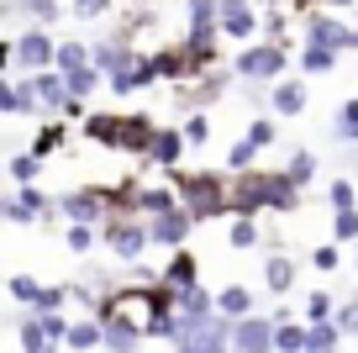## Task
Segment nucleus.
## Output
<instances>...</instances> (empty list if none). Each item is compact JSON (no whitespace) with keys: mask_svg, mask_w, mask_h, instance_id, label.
Masks as SVG:
<instances>
[{"mask_svg":"<svg viewBox=\"0 0 358 353\" xmlns=\"http://www.w3.org/2000/svg\"><path fill=\"white\" fill-rule=\"evenodd\" d=\"M64 143H69V127L64 122H43V127H37V137H32V153L37 158H53Z\"/></svg>","mask_w":358,"mask_h":353,"instance_id":"24","label":"nucleus"},{"mask_svg":"<svg viewBox=\"0 0 358 353\" xmlns=\"http://www.w3.org/2000/svg\"><path fill=\"white\" fill-rule=\"evenodd\" d=\"M337 137L358 143V100H348V106H343V116H337Z\"/></svg>","mask_w":358,"mask_h":353,"instance_id":"42","label":"nucleus"},{"mask_svg":"<svg viewBox=\"0 0 358 353\" xmlns=\"http://www.w3.org/2000/svg\"><path fill=\"white\" fill-rule=\"evenodd\" d=\"M58 306H69V285H43V296H37L32 311H58Z\"/></svg>","mask_w":358,"mask_h":353,"instance_id":"41","label":"nucleus"},{"mask_svg":"<svg viewBox=\"0 0 358 353\" xmlns=\"http://www.w3.org/2000/svg\"><path fill=\"white\" fill-rule=\"evenodd\" d=\"M232 348H248V353H264L274 348V317H232Z\"/></svg>","mask_w":358,"mask_h":353,"instance_id":"10","label":"nucleus"},{"mask_svg":"<svg viewBox=\"0 0 358 353\" xmlns=\"http://www.w3.org/2000/svg\"><path fill=\"white\" fill-rule=\"evenodd\" d=\"M111 6H116V0H74V11L85 16V22H90V16H106Z\"/></svg>","mask_w":358,"mask_h":353,"instance_id":"47","label":"nucleus"},{"mask_svg":"<svg viewBox=\"0 0 358 353\" xmlns=\"http://www.w3.org/2000/svg\"><path fill=\"white\" fill-rule=\"evenodd\" d=\"M16 200H22V206L32 211V216H48V206H53V200H48L43 190H37V179H32V185H22V190H16Z\"/></svg>","mask_w":358,"mask_h":353,"instance_id":"39","label":"nucleus"},{"mask_svg":"<svg viewBox=\"0 0 358 353\" xmlns=\"http://www.w3.org/2000/svg\"><path fill=\"white\" fill-rule=\"evenodd\" d=\"M227 243H232L237 254L258 248V243H264V232H258V216H243V211H237V216H232V227H227Z\"/></svg>","mask_w":358,"mask_h":353,"instance_id":"22","label":"nucleus"},{"mask_svg":"<svg viewBox=\"0 0 358 353\" xmlns=\"http://www.w3.org/2000/svg\"><path fill=\"white\" fill-rule=\"evenodd\" d=\"M332 211H343V206H358V195H353V179H332Z\"/></svg>","mask_w":358,"mask_h":353,"instance_id":"43","label":"nucleus"},{"mask_svg":"<svg viewBox=\"0 0 358 353\" xmlns=\"http://www.w3.org/2000/svg\"><path fill=\"white\" fill-rule=\"evenodd\" d=\"M216 27H222L227 43H253V37H264V16H258L248 0H222Z\"/></svg>","mask_w":358,"mask_h":353,"instance_id":"6","label":"nucleus"},{"mask_svg":"<svg viewBox=\"0 0 358 353\" xmlns=\"http://www.w3.org/2000/svg\"><path fill=\"white\" fill-rule=\"evenodd\" d=\"M201 279V264H195L190 248H169V264H164V285L179 290V285H195Z\"/></svg>","mask_w":358,"mask_h":353,"instance_id":"16","label":"nucleus"},{"mask_svg":"<svg viewBox=\"0 0 358 353\" xmlns=\"http://www.w3.org/2000/svg\"><path fill=\"white\" fill-rule=\"evenodd\" d=\"M264 285H268V296H290V290H295V258L268 254L264 258Z\"/></svg>","mask_w":358,"mask_h":353,"instance_id":"17","label":"nucleus"},{"mask_svg":"<svg viewBox=\"0 0 358 353\" xmlns=\"http://www.w3.org/2000/svg\"><path fill=\"white\" fill-rule=\"evenodd\" d=\"M174 190H179V200L190 206L195 221L227 216V174H216V169H185V174L174 169Z\"/></svg>","mask_w":358,"mask_h":353,"instance_id":"1","label":"nucleus"},{"mask_svg":"<svg viewBox=\"0 0 358 353\" xmlns=\"http://www.w3.org/2000/svg\"><path fill=\"white\" fill-rule=\"evenodd\" d=\"M306 100H311L306 79H274V85H268V111H274V116H301Z\"/></svg>","mask_w":358,"mask_h":353,"instance_id":"14","label":"nucleus"},{"mask_svg":"<svg viewBox=\"0 0 358 353\" xmlns=\"http://www.w3.org/2000/svg\"><path fill=\"white\" fill-rule=\"evenodd\" d=\"M306 43H322V48L348 53V48H358V32L348 22H337V16H327L322 6H311V16H306Z\"/></svg>","mask_w":358,"mask_h":353,"instance_id":"8","label":"nucleus"},{"mask_svg":"<svg viewBox=\"0 0 358 353\" xmlns=\"http://www.w3.org/2000/svg\"><path fill=\"white\" fill-rule=\"evenodd\" d=\"M64 342H69V348H106V327H101V317H95V311H90V317L69 321Z\"/></svg>","mask_w":358,"mask_h":353,"instance_id":"19","label":"nucleus"},{"mask_svg":"<svg viewBox=\"0 0 358 353\" xmlns=\"http://www.w3.org/2000/svg\"><path fill=\"white\" fill-rule=\"evenodd\" d=\"M153 116H143V111H122V137H116V153L127 158H143L148 153V137H153Z\"/></svg>","mask_w":358,"mask_h":353,"instance_id":"11","label":"nucleus"},{"mask_svg":"<svg viewBox=\"0 0 358 353\" xmlns=\"http://www.w3.org/2000/svg\"><path fill=\"white\" fill-rule=\"evenodd\" d=\"M58 74H64V85L74 90V95H95V85H101V69H95V58H90V64H79V69H58Z\"/></svg>","mask_w":358,"mask_h":353,"instance_id":"25","label":"nucleus"},{"mask_svg":"<svg viewBox=\"0 0 358 353\" xmlns=\"http://www.w3.org/2000/svg\"><path fill=\"white\" fill-rule=\"evenodd\" d=\"M11 43H16V69H22V74L53 69V48H58L53 32H43V27H27V32H16Z\"/></svg>","mask_w":358,"mask_h":353,"instance_id":"7","label":"nucleus"},{"mask_svg":"<svg viewBox=\"0 0 358 353\" xmlns=\"http://www.w3.org/2000/svg\"><path fill=\"white\" fill-rule=\"evenodd\" d=\"M216 311H222V317H248V311H253V296H248L243 285H227L222 296H216Z\"/></svg>","mask_w":358,"mask_h":353,"instance_id":"28","label":"nucleus"},{"mask_svg":"<svg viewBox=\"0 0 358 353\" xmlns=\"http://www.w3.org/2000/svg\"><path fill=\"white\" fill-rule=\"evenodd\" d=\"M64 243H69V254H90V248H95V227H90V221H69Z\"/></svg>","mask_w":358,"mask_h":353,"instance_id":"36","label":"nucleus"},{"mask_svg":"<svg viewBox=\"0 0 358 353\" xmlns=\"http://www.w3.org/2000/svg\"><path fill=\"white\" fill-rule=\"evenodd\" d=\"M101 232H106V243H111V254L127 258V264L153 248V237H148V216H132V211H111V216L101 221Z\"/></svg>","mask_w":358,"mask_h":353,"instance_id":"3","label":"nucleus"},{"mask_svg":"<svg viewBox=\"0 0 358 353\" xmlns=\"http://www.w3.org/2000/svg\"><path fill=\"white\" fill-rule=\"evenodd\" d=\"M248 137H253L258 148H274V143H280V127L268 122V116H253V122H248Z\"/></svg>","mask_w":358,"mask_h":353,"instance_id":"38","label":"nucleus"},{"mask_svg":"<svg viewBox=\"0 0 358 353\" xmlns=\"http://www.w3.org/2000/svg\"><path fill=\"white\" fill-rule=\"evenodd\" d=\"M311 264L322 269V275H332V269L343 264V254H337V248H311Z\"/></svg>","mask_w":358,"mask_h":353,"instance_id":"46","label":"nucleus"},{"mask_svg":"<svg viewBox=\"0 0 358 353\" xmlns=\"http://www.w3.org/2000/svg\"><path fill=\"white\" fill-rule=\"evenodd\" d=\"M16 348H27V353H43V348H53V342H48L43 317H27V321H22V332H16Z\"/></svg>","mask_w":358,"mask_h":353,"instance_id":"27","label":"nucleus"},{"mask_svg":"<svg viewBox=\"0 0 358 353\" xmlns=\"http://www.w3.org/2000/svg\"><path fill=\"white\" fill-rule=\"evenodd\" d=\"M274 348H285V353H306V327H301L295 317L274 321Z\"/></svg>","mask_w":358,"mask_h":353,"instance_id":"26","label":"nucleus"},{"mask_svg":"<svg viewBox=\"0 0 358 353\" xmlns=\"http://www.w3.org/2000/svg\"><path fill=\"white\" fill-rule=\"evenodd\" d=\"M285 64H290V48L285 43H248L243 53H237V64H232V74H243L248 85H274V79L285 74Z\"/></svg>","mask_w":358,"mask_h":353,"instance_id":"2","label":"nucleus"},{"mask_svg":"<svg viewBox=\"0 0 358 353\" xmlns=\"http://www.w3.org/2000/svg\"><path fill=\"white\" fill-rule=\"evenodd\" d=\"M268 211H301V185L285 169H274V179H268Z\"/></svg>","mask_w":358,"mask_h":353,"instance_id":"21","label":"nucleus"},{"mask_svg":"<svg viewBox=\"0 0 358 353\" xmlns=\"http://www.w3.org/2000/svg\"><path fill=\"white\" fill-rule=\"evenodd\" d=\"M268 179H274V169H243V174L227 179V216H258V211H268Z\"/></svg>","mask_w":358,"mask_h":353,"instance_id":"4","label":"nucleus"},{"mask_svg":"<svg viewBox=\"0 0 358 353\" xmlns=\"http://www.w3.org/2000/svg\"><path fill=\"white\" fill-rule=\"evenodd\" d=\"M6 290H11V300H22V306H37V296H43V285H37L32 275H11Z\"/></svg>","mask_w":358,"mask_h":353,"instance_id":"35","label":"nucleus"},{"mask_svg":"<svg viewBox=\"0 0 358 353\" xmlns=\"http://www.w3.org/2000/svg\"><path fill=\"white\" fill-rule=\"evenodd\" d=\"M85 137L101 148H116V137H122V111H85Z\"/></svg>","mask_w":358,"mask_h":353,"instance_id":"15","label":"nucleus"},{"mask_svg":"<svg viewBox=\"0 0 358 353\" xmlns=\"http://www.w3.org/2000/svg\"><path fill=\"white\" fill-rule=\"evenodd\" d=\"M106 79H111L116 95H137V90H148L158 79V69H153V58H148V53H137L132 64H122L116 74H106Z\"/></svg>","mask_w":358,"mask_h":353,"instance_id":"13","label":"nucleus"},{"mask_svg":"<svg viewBox=\"0 0 358 353\" xmlns=\"http://www.w3.org/2000/svg\"><path fill=\"white\" fill-rule=\"evenodd\" d=\"M179 153H185V132H179V127H153V137H148V153H143V164H158V169H179Z\"/></svg>","mask_w":358,"mask_h":353,"instance_id":"12","label":"nucleus"},{"mask_svg":"<svg viewBox=\"0 0 358 353\" xmlns=\"http://www.w3.org/2000/svg\"><path fill=\"white\" fill-rule=\"evenodd\" d=\"M332 237H337V243H358V206L332 211Z\"/></svg>","mask_w":358,"mask_h":353,"instance_id":"32","label":"nucleus"},{"mask_svg":"<svg viewBox=\"0 0 358 353\" xmlns=\"http://www.w3.org/2000/svg\"><path fill=\"white\" fill-rule=\"evenodd\" d=\"M337 342H343V327H337V317L306 321V353H332Z\"/></svg>","mask_w":358,"mask_h":353,"instance_id":"18","label":"nucleus"},{"mask_svg":"<svg viewBox=\"0 0 358 353\" xmlns=\"http://www.w3.org/2000/svg\"><path fill=\"white\" fill-rule=\"evenodd\" d=\"M179 132H185V143H190V148H206V143H211V122H206L201 111H190V116L179 122Z\"/></svg>","mask_w":358,"mask_h":353,"instance_id":"33","label":"nucleus"},{"mask_svg":"<svg viewBox=\"0 0 358 353\" xmlns=\"http://www.w3.org/2000/svg\"><path fill=\"white\" fill-rule=\"evenodd\" d=\"M27 16H37V22H58V0H27Z\"/></svg>","mask_w":358,"mask_h":353,"instance_id":"45","label":"nucleus"},{"mask_svg":"<svg viewBox=\"0 0 358 353\" xmlns=\"http://www.w3.org/2000/svg\"><path fill=\"white\" fill-rule=\"evenodd\" d=\"M0 111H11V116H16V85L6 79V69H0Z\"/></svg>","mask_w":358,"mask_h":353,"instance_id":"48","label":"nucleus"},{"mask_svg":"<svg viewBox=\"0 0 358 353\" xmlns=\"http://www.w3.org/2000/svg\"><path fill=\"white\" fill-rule=\"evenodd\" d=\"M258 153H264V148H258L253 137L232 143V153H227V174H243V169H253V164H258Z\"/></svg>","mask_w":358,"mask_h":353,"instance_id":"30","label":"nucleus"},{"mask_svg":"<svg viewBox=\"0 0 358 353\" xmlns=\"http://www.w3.org/2000/svg\"><path fill=\"white\" fill-rule=\"evenodd\" d=\"M285 174H290L295 179V185H311V179H316V153H311V148H295V153H290V164H285Z\"/></svg>","mask_w":358,"mask_h":353,"instance_id":"29","label":"nucleus"},{"mask_svg":"<svg viewBox=\"0 0 358 353\" xmlns=\"http://www.w3.org/2000/svg\"><path fill=\"white\" fill-rule=\"evenodd\" d=\"M301 311H306V321H316V317H332L337 306H332V296H327V290H311V296H306V306H301Z\"/></svg>","mask_w":358,"mask_h":353,"instance_id":"40","label":"nucleus"},{"mask_svg":"<svg viewBox=\"0 0 358 353\" xmlns=\"http://www.w3.org/2000/svg\"><path fill=\"white\" fill-rule=\"evenodd\" d=\"M332 317H337V327H343L348 338H358V300H348V306H337Z\"/></svg>","mask_w":358,"mask_h":353,"instance_id":"44","label":"nucleus"},{"mask_svg":"<svg viewBox=\"0 0 358 353\" xmlns=\"http://www.w3.org/2000/svg\"><path fill=\"white\" fill-rule=\"evenodd\" d=\"M337 58H343V53H337V48H322V43H306L301 48V69H306V74H332Z\"/></svg>","mask_w":358,"mask_h":353,"instance_id":"23","label":"nucleus"},{"mask_svg":"<svg viewBox=\"0 0 358 353\" xmlns=\"http://www.w3.org/2000/svg\"><path fill=\"white\" fill-rule=\"evenodd\" d=\"M169 206H179L174 185H143V179H137V211H143V216H158V211H169Z\"/></svg>","mask_w":358,"mask_h":353,"instance_id":"20","label":"nucleus"},{"mask_svg":"<svg viewBox=\"0 0 358 353\" xmlns=\"http://www.w3.org/2000/svg\"><path fill=\"white\" fill-rule=\"evenodd\" d=\"M190 232H195V216H190L185 200L169 206V211H158V216H148V237H153V248H185Z\"/></svg>","mask_w":358,"mask_h":353,"instance_id":"5","label":"nucleus"},{"mask_svg":"<svg viewBox=\"0 0 358 353\" xmlns=\"http://www.w3.org/2000/svg\"><path fill=\"white\" fill-rule=\"evenodd\" d=\"M43 164H48V158H37V153H16L11 158V179H16V185H32V179L43 174Z\"/></svg>","mask_w":358,"mask_h":353,"instance_id":"34","label":"nucleus"},{"mask_svg":"<svg viewBox=\"0 0 358 353\" xmlns=\"http://www.w3.org/2000/svg\"><path fill=\"white\" fill-rule=\"evenodd\" d=\"M16 64V43H11V37H0V69H11Z\"/></svg>","mask_w":358,"mask_h":353,"instance_id":"49","label":"nucleus"},{"mask_svg":"<svg viewBox=\"0 0 358 353\" xmlns=\"http://www.w3.org/2000/svg\"><path fill=\"white\" fill-rule=\"evenodd\" d=\"M69 221H90V227H101L111 216V190H74V195L58 200Z\"/></svg>","mask_w":358,"mask_h":353,"instance_id":"9","label":"nucleus"},{"mask_svg":"<svg viewBox=\"0 0 358 353\" xmlns=\"http://www.w3.org/2000/svg\"><path fill=\"white\" fill-rule=\"evenodd\" d=\"M216 11H222V0H185L190 27H216Z\"/></svg>","mask_w":358,"mask_h":353,"instance_id":"37","label":"nucleus"},{"mask_svg":"<svg viewBox=\"0 0 358 353\" xmlns=\"http://www.w3.org/2000/svg\"><path fill=\"white\" fill-rule=\"evenodd\" d=\"M79 64H90V48L74 43V37H64V43L53 48V69H79Z\"/></svg>","mask_w":358,"mask_h":353,"instance_id":"31","label":"nucleus"}]
</instances>
